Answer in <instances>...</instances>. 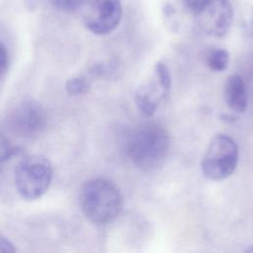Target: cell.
Here are the masks:
<instances>
[{
	"label": "cell",
	"instance_id": "obj_1",
	"mask_svg": "<svg viewBox=\"0 0 253 253\" xmlns=\"http://www.w3.org/2000/svg\"><path fill=\"white\" fill-rule=\"evenodd\" d=\"M170 147L167 130L160 125L147 123L138 126L128 135L126 152L138 169L149 172L160 167Z\"/></svg>",
	"mask_w": 253,
	"mask_h": 253
},
{
	"label": "cell",
	"instance_id": "obj_2",
	"mask_svg": "<svg viewBox=\"0 0 253 253\" xmlns=\"http://www.w3.org/2000/svg\"><path fill=\"white\" fill-rule=\"evenodd\" d=\"M79 201L85 216L99 225L112 222L123 208V196L120 190L105 178L87 181L81 188Z\"/></svg>",
	"mask_w": 253,
	"mask_h": 253
},
{
	"label": "cell",
	"instance_id": "obj_3",
	"mask_svg": "<svg viewBox=\"0 0 253 253\" xmlns=\"http://www.w3.org/2000/svg\"><path fill=\"white\" fill-rule=\"evenodd\" d=\"M52 175V166L48 159L41 155L28 156L21 160L15 169V187L22 198L34 201L46 193Z\"/></svg>",
	"mask_w": 253,
	"mask_h": 253
},
{
	"label": "cell",
	"instance_id": "obj_4",
	"mask_svg": "<svg viewBox=\"0 0 253 253\" xmlns=\"http://www.w3.org/2000/svg\"><path fill=\"white\" fill-rule=\"evenodd\" d=\"M239 160V150L232 137L224 133L214 135L203 156V174L213 181L228 178L235 171Z\"/></svg>",
	"mask_w": 253,
	"mask_h": 253
},
{
	"label": "cell",
	"instance_id": "obj_5",
	"mask_svg": "<svg viewBox=\"0 0 253 253\" xmlns=\"http://www.w3.org/2000/svg\"><path fill=\"white\" fill-rule=\"evenodd\" d=\"M171 90V75L163 62H158L151 76L135 91L134 102L138 111L145 117H151Z\"/></svg>",
	"mask_w": 253,
	"mask_h": 253
},
{
	"label": "cell",
	"instance_id": "obj_6",
	"mask_svg": "<svg viewBox=\"0 0 253 253\" xmlns=\"http://www.w3.org/2000/svg\"><path fill=\"white\" fill-rule=\"evenodd\" d=\"M10 129L20 136L32 138L40 135L46 127L47 117L41 104L24 101L16 105L7 119Z\"/></svg>",
	"mask_w": 253,
	"mask_h": 253
},
{
	"label": "cell",
	"instance_id": "obj_7",
	"mask_svg": "<svg viewBox=\"0 0 253 253\" xmlns=\"http://www.w3.org/2000/svg\"><path fill=\"white\" fill-rule=\"evenodd\" d=\"M83 21L93 34L105 36L119 26L123 9L120 0H89Z\"/></svg>",
	"mask_w": 253,
	"mask_h": 253
},
{
	"label": "cell",
	"instance_id": "obj_8",
	"mask_svg": "<svg viewBox=\"0 0 253 253\" xmlns=\"http://www.w3.org/2000/svg\"><path fill=\"white\" fill-rule=\"evenodd\" d=\"M201 29L208 35L224 36L233 20V10L228 0H211L195 13Z\"/></svg>",
	"mask_w": 253,
	"mask_h": 253
},
{
	"label": "cell",
	"instance_id": "obj_9",
	"mask_svg": "<svg viewBox=\"0 0 253 253\" xmlns=\"http://www.w3.org/2000/svg\"><path fill=\"white\" fill-rule=\"evenodd\" d=\"M224 99L235 113H244L248 106V95L243 78L239 74H231L224 83Z\"/></svg>",
	"mask_w": 253,
	"mask_h": 253
},
{
	"label": "cell",
	"instance_id": "obj_10",
	"mask_svg": "<svg viewBox=\"0 0 253 253\" xmlns=\"http://www.w3.org/2000/svg\"><path fill=\"white\" fill-rule=\"evenodd\" d=\"M207 64L210 69L215 72L224 71L229 64V53L226 49H212L207 56Z\"/></svg>",
	"mask_w": 253,
	"mask_h": 253
},
{
	"label": "cell",
	"instance_id": "obj_11",
	"mask_svg": "<svg viewBox=\"0 0 253 253\" xmlns=\"http://www.w3.org/2000/svg\"><path fill=\"white\" fill-rule=\"evenodd\" d=\"M66 92L69 95L77 96L86 94L90 89V83L88 80L82 76H76L70 78L65 84Z\"/></svg>",
	"mask_w": 253,
	"mask_h": 253
},
{
	"label": "cell",
	"instance_id": "obj_12",
	"mask_svg": "<svg viewBox=\"0 0 253 253\" xmlns=\"http://www.w3.org/2000/svg\"><path fill=\"white\" fill-rule=\"evenodd\" d=\"M17 152L15 146L9 141V139L0 132V171L5 163Z\"/></svg>",
	"mask_w": 253,
	"mask_h": 253
},
{
	"label": "cell",
	"instance_id": "obj_13",
	"mask_svg": "<svg viewBox=\"0 0 253 253\" xmlns=\"http://www.w3.org/2000/svg\"><path fill=\"white\" fill-rule=\"evenodd\" d=\"M87 0H50L51 4L60 11H74L80 8Z\"/></svg>",
	"mask_w": 253,
	"mask_h": 253
},
{
	"label": "cell",
	"instance_id": "obj_14",
	"mask_svg": "<svg viewBox=\"0 0 253 253\" xmlns=\"http://www.w3.org/2000/svg\"><path fill=\"white\" fill-rule=\"evenodd\" d=\"M9 63V55L6 46L0 42V77L6 72Z\"/></svg>",
	"mask_w": 253,
	"mask_h": 253
},
{
	"label": "cell",
	"instance_id": "obj_15",
	"mask_svg": "<svg viewBox=\"0 0 253 253\" xmlns=\"http://www.w3.org/2000/svg\"><path fill=\"white\" fill-rule=\"evenodd\" d=\"M185 5L195 14L201 10L211 0H183Z\"/></svg>",
	"mask_w": 253,
	"mask_h": 253
},
{
	"label": "cell",
	"instance_id": "obj_16",
	"mask_svg": "<svg viewBox=\"0 0 253 253\" xmlns=\"http://www.w3.org/2000/svg\"><path fill=\"white\" fill-rule=\"evenodd\" d=\"M14 244L5 236L0 235V252H15Z\"/></svg>",
	"mask_w": 253,
	"mask_h": 253
},
{
	"label": "cell",
	"instance_id": "obj_17",
	"mask_svg": "<svg viewBox=\"0 0 253 253\" xmlns=\"http://www.w3.org/2000/svg\"><path fill=\"white\" fill-rule=\"evenodd\" d=\"M246 252H253V245H252L250 248H248V249L246 250Z\"/></svg>",
	"mask_w": 253,
	"mask_h": 253
}]
</instances>
